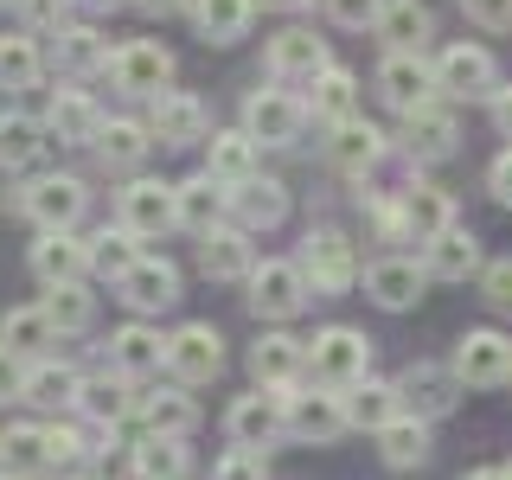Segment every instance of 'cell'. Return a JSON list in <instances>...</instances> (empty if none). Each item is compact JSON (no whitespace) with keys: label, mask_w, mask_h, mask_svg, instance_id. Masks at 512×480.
<instances>
[{"label":"cell","mask_w":512,"mask_h":480,"mask_svg":"<svg viewBox=\"0 0 512 480\" xmlns=\"http://www.w3.org/2000/svg\"><path fill=\"white\" fill-rule=\"evenodd\" d=\"M487 186H493V199H500V205H512V148H506L500 160H493V173H487Z\"/></svg>","instance_id":"55"},{"label":"cell","mask_w":512,"mask_h":480,"mask_svg":"<svg viewBox=\"0 0 512 480\" xmlns=\"http://www.w3.org/2000/svg\"><path fill=\"white\" fill-rule=\"evenodd\" d=\"M141 423H148V436H192V423H199V404L186 397V384H167V391H148L141 397Z\"/></svg>","instance_id":"32"},{"label":"cell","mask_w":512,"mask_h":480,"mask_svg":"<svg viewBox=\"0 0 512 480\" xmlns=\"http://www.w3.org/2000/svg\"><path fill=\"white\" fill-rule=\"evenodd\" d=\"M154 148V135H148V122H103V135H96V154H103V167H141V154Z\"/></svg>","instance_id":"44"},{"label":"cell","mask_w":512,"mask_h":480,"mask_svg":"<svg viewBox=\"0 0 512 480\" xmlns=\"http://www.w3.org/2000/svg\"><path fill=\"white\" fill-rule=\"evenodd\" d=\"M212 480H269V461L263 448H231V455L212 468Z\"/></svg>","instance_id":"49"},{"label":"cell","mask_w":512,"mask_h":480,"mask_svg":"<svg viewBox=\"0 0 512 480\" xmlns=\"http://www.w3.org/2000/svg\"><path fill=\"white\" fill-rule=\"evenodd\" d=\"M0 7H20V0H0Z\"/></svg>","instance_id":"62"},{"label":"cell","mask_w":512,"mask_h":480,"mask_svg":"<svg viewBox=\"0 0 512 480\" xmlns=\"http://www.w3.org/2000/svg\"><path fill=\"white\" fill-rule=\"evenodd\" d=\"M84 205H90V192H84V180H71V173H45V180H32L20 192V212L39 224V231H71V224L84 218Z\"/></svg>","instance_id":"5"},{"label":"cell","mask_w":512,"mask_h":480,"mask_svg":"<svg viewBox=\"0 0 512 480\" xmlns=\"http://www.w3.org/2000/svg\"><path fill=\"white\" fill-rule=\"evenodd\" d=\"M461 480H506V468H474V474H461Z\"/></svg>","instance_id":"58"},{"label":"cell","mask_w":512,"mask_h":480,"mask_svg":"<svg viewBox=\"0 0 512 480\" xmlns=\"http://www.w3.org/2000/svg\"><path fill=\"white\" fill-rule=\"evenodd\" d=\"M84 7H90V13H103V7H122V0H84Z\"/></svg>","instance_id":"59"},{"label":"cell","mask_w":512,"mask_h":480,"mask_svg":"<svg viewBox=\"0 0 512 480\" xmlns=\"http://www.w3.org/2000/svg\"><path fill=\"white\" fill-rule=\"evenodd\" d=\"M256 20V0H192V26H199L205 45H231L244 39Z\"/></svg>","instance_id":"34"},{"label":"cell","mask_w":512,"mask_h":480,"mask_svg":"<svg viewBox=\"0 0 512 480\" xmlns=\"http://www.w3.org/2000/svg\"><path fill=\"white\" fill-rule=\"evenodd\" d=\"M327 160L346 173V180H365V173H372L378 160H384V135H378L372 122H359V116H352V122H333Z\"/></svg>","instance_id":"18"},{"label":"cell","mask_w":512,"mask_h":480,"mask_svg":"<svg viewBox=\"0 0 512 480\" xmlns=\"http://www.w3.org/2000/svg\"><path fill=\"white\" fill-rule=\"evenodd\" d=\"M116 212H122V231L160 237L167 224H180V192L160 186V180H128V186L116 192Z\"/></svg>","instance_id":"11"},{"label":"cell","mask_w":512,"mask_h":480,"mask_svg":"<svg viewBox=\"0 0 512 480\" xmlns=\"http://www.w3.org/2000/svg\"><path fill=\"white\" fill-rule=\"evenodd\" d=\"M141 13H180V7H192V0H135Z\"/></svg>","instance_id":"57"},{"label":"cell","mask_w":512,"mask_h":480,"mask_svg":"<svg viewBox=\"0 0 512 480\" xmlns=\"http://www.w3.org/2000/svg\"><path fill=\"white\" fill-rule=\"evenodd\" d=\"M487 301H500V308H512V256L487 269Z\"/></svg>","instance_id":"54"},{"label":"cell","mask_w":512,"mask_h":480,"mask_svg":"<svg viewBox=\"0 0 512 480\" xmlns=\"http://www.w3.org/2000/svg\"><path fill=\"white\" fill-rule=\"evenodd\" d=\"M45 128H52L58 141H71V148H96V135H103V109H96L84 90H52Z\"/></svg>","instance_id":"21"},{"label":"cell","mask_w":512,"mask_h":480,"mask_svg":"<svg viewBox=\"0 0 512 480\" xmlns=\"http://www.w3.org/2000/svg\"><path fill=\"white\" fill-rule=\"evenodd\" d=\"M167 372L173 384H212L224 372V340L212 320H186L167 333Z\"/></svg>","instance_id":"2"},{"label":"cell","mask_w":512,"mask_h":480,"mask_svg":"<svg viewBox=\"0 0 512 480\" xmlns=\"http://www.w3.org/2000/svg\"><path fill=\"white\" fill-rule=\"evenodd\" d=\"M224 429H231V442L237 448H269L282 436V391H250V397H237L231 416H224Z\"/></svg>","instance_id":"14"},{"label":"cell","mask_w":512,"mask_h":480,"mask_svg":"<svg viewBox=\"0 0 512 480\" xmlns=\"http://www.w3.org/2000/svg\"><path fill=\"white\" fill-rule=\"evenodd\" d=\"M148 135L160 141V148H205V135H212V116H205L199 96L160 90V96H154V116H148Z\"/></svg>","instance_id":"9"},{"label":"cell","mask_w":512,"mask_h":480,"mask_svg":"<svg viewBox=\"0 0 512 480\" xmlns=\"http://www.w3.org/2000/svg\"><path fill=\"white\" fill-rule=\"evenodd\" d=\"M378 96L397 109V116L436 103V64H429L423 52H384V64H378Z\"/></svg>","instance_id":"8"},{"label":"cell","mask_w":512,"mask_h":480,"mask_svg":"<svg viewBox=\"0 0 512 480\" xmlns=\"http://www.w3.org/2000/svg\"><path fill=\"white\" fill-rule=\"evenodd\" d=\"M20 397H26V404H39V410H71L77 397H84V378H77L71 365H58V359H32Z\"/></svg>","instance_id":"30"},{"label":"cell","mask_w":512,"mask_h":480,"mask_svg":"<svg viewBox=\"0 0 512 480\" xmlns=\"http://www.w3.org/2000/svg\"><path fill=\"white\" fill-rule=\"evenodd\" d=\"M109 365H116L122 378H148L167 365V340H160L154 327H141V320H128V327L109 340Z\"/></svg>","instance_id":"27"},{"label":"cell","mask_w":512,"mask_h":480,"mask_svg":"<svg viewBox=\"0 0 512 480\" xmlns=\"http://www.w3.org/2000/svg\"><path fill=\"white\" fill-rule=\"evenodd\" d=\"M116 288H122V301L135 314H160V308H173V301H180V269H173L167 256H141V263L128 269Z\"/></svg>","instance_id":"15"},{"label":"cell","mask_w":512,"mask_h":480,"mask_svg":"<svg viewBox=\"0 0 512 480\" xmlns=\"http://www.w3.org/2000/svg\"><path fill=\"white\" fill-rule=\"evenodd\" d=\"M173 192H180V224L199 231V237H212L218 224L231 218V186H218L212 173H192V180H180Z\"/></svg>","instance_id":"19"},{"label":"cell","mask_w":512,"mask_h":480,"mask_svg":"<svg viewBox=\"0 0 512 480\" xmlns=\"http://www.w3.org/2000/svg\"><path fill=\"white\" fill-rule=\"evenodd\" d=\"M45 320H52L58 333H84L96 320V295H84V282H64V288H45Z\"/></svg>","instance_id":"47"},{"label":"cell","mask_w":512,"mask_h":480,"mask_svg":"<svg viewBox=\"0 0 512 480\" xmlns=\"http://www.w3.org/2000/svg\"><path fill=\"white\" fill-rule=\"evenodd\" d=\"M308 365H314L320 391H352V384H365V372H372V340L359 327H327L308 340Z\"/></svg>","instance_id":"1"},{"label":"cell","mask_w":512,"mask_h":480,"mask_svg":"<svg viewBox=\"0 0 512 480\" xmlns=\"http://www.w3.org/2000/svg\"><path fill=\"white\" fill-rule=\"evenodd\" d=\"M135 244H141V237L122 231V224H116V231H96V237H90V269H96V276H109V282H122L128 269L141 263Z\"/></svg>","instance_id":"46"},{"label":"cell","mask_w":512,"mask_h":480,"mask_svg":"<svg viewBox=\"0 0 512 480\" xmlns=\"http://www.w3.org/2000/svg\"><path fill=\"white\" fill-rule=\"evenodd\" d=\"M301 7H327V0H301Z\"/></svg>","instance_id":"61"},{"label":"cell","mask_w":512,"mask_h":480,"mask_svg":"<svg viewBox=\"0 0 512 480\" xmlns=\"http://www.w3.org/2000/svg\"><path fill=\"white\" fill-rule=\"evenodd\" d=\"M327 13H333L340 26H378L384 0H327Z\"/></svg>","instance_id":"52"},{"label":"cell","mask_w":512,"mask_h":480,"mask_svg":"<svg viewBox=\"0 0 512 480\" xmlns=\"http://www.w3.org/2000/svg\"><path fill=\"white\" fill-rule=\"evenodd\" d=\"M282 423H288V436H295V442H333L340 429H352L340 391H301V384H288V391H282Z\"/></svg>","instance_id":"6"},{"label":"cell","mask_w":512,"mask_h":480,"mask_svg":"<svg viewBox=\"0 0 512 480\" xmlns=\"http://www.w3.org/2000/svg\"><path fill=\"white\" fill-rule=\"evenodd\" d=\"M301 276H308V288H320V295H346V288L359 282L346 231H308L301 237Z\"/></svg>","instance_id":"7"},{"label":"cell","mask_w":512,"mask_h":480,"mask_svg":"<svg viewBox=\"0 0 512 480\" xmlns=\"http://www.w3.org/2000/svg\"><path fill=\"white\" fill-rule=\"evenodd\" d=\"M308 109L320 122H352V116H359V77L340 71V64H327V71L314 77V103Z\"/></svg>","instance_id":"40"},{"label":"cell","mask_w":512,"mask_h":480,"mask_svg":"<svg viewBox=\"0 0 512 480\" xmlns=\"http://www.w3.org/2000/svg\"><path fill=\"white\" fill-rule=\"evenodd\" d=\"M199 263H205V276H212V282H237V276H250V269H256V256H250V231H237V224H218V231L199 244Z\"/></svg>","instance_id":"31"},{"label":"cell","mask_w":512,"mask_h":480,"mask_svg":"<svg viewBox=\"0 0 512 480\" xmlns=\"http://www.w3.org/2000/svg\"><path fill=\"white\" fill-rule=\"evenodd\" d=\"M109 77H116V90L128 96H160L173 84V52L160 39H128L116 58H109Z\"/></svg>","instance_id":"10"},{"label":"cell","mask_w":512,"mask_h":480,"mask_svg":"<svg viewBox=\"0 0 512 480\" xmlns=\"http://www.w3.org/2000/svg\"><path fill=\"white\" fill-rule=\"evenodd\" d=\"M39 39H32V32H7V39H0V90H32L39 84Z\"/></svg>","instance_id":"45"},{"label":"cell","mask_w":512,"mask_h":480,"mask_svg":"<svg viewBox=\"0 0 512 480\" xmlns=\"http://www.w3.org/2000/svg\"><path fill=\"white\" fill-rule=\"evenodd\" d=\"M308 276H301V263H282V256H269V263L250 269V308L263 320H295L308 308Z\"/></svg>","instance_id":"3"},{"label":"cell","mask_w":512,"mask_h":480,"mask_svg":"<svg viewBox=\"0 0 512 480\" xmlns=\"http://www.w3.org/2000/svg\"><path fill=\"white\" fill-rule=\"evenodd\" d=\"M455 378L461 384H506L512 378V340L493 327H474L468 340L455 346Z\"/></svg>","instance_id":"13"},{"label":"cell","mask_w":512,"mask_h":480,"mask_svg":"<svg viewBox=\"0 0 512 480\" xmlns=\"http://www.w3.org/2000/svg\"><path fill=\"white\" fill-rule=\"evenodd\" d=\"M269 71L276 77H314L327 71V39H314L308 26H288V32H276V39H269Z\"/></svg>","instance_id":"24"},{"label":"cell","mask_w":512,"mask_h":480,"mask_svg":"<svg viewBox=\"0 0 512 480\" xmlns=\"http://www.w3.org/2000/svg\"><path fill=\"white\" fill-rule=\"evenodd\" d=\"M26 32H64L71 26V0H20Z\"/></svg>","instance_id":"48"},{"label":"cell","mask_w":512,"mask_h":480,"mask_svg":"<svg viewBox=\"0 0 512 480\" xmlns=\"http://www.w3.org/2000/svg\"><path fill=\"white\" fill-rule=\"evenodd\" d=\"M256 7H301V0H256Z\"/></svg>","instance_id":"60"},{"label":"cell","mask_w":512,"mask_h":480,"mask_svg":"<svg viewBox=\"0 0 512 480\" xmlns=\"http://www.w3.org/2000/svg\"><path fill=\"white\" fill-rule=\"evenodd\" d=\"M231 218H237V231H269V224H282L288 218V192L282 180H250L244 186H231Z\"/></svg>","instance_id":"23"},{"label":"cell","mask_w":512,"mask_h":480,"mask_svg":"<svg viewBox=\"0 0 512 480\" xmlns=\"http://www.w3.org/2000/svg\"><path fill=\"white\" fill-rule=\"evenodd\" d=\"M455 365H448V372H442V365H410V372L404 378H397V397H404V410L410 416H442L448 404H455Z\"/></svg>","instance_id":"25"},{"label":"cell","mask_w":512,"mask_h":480,"mask_svg":"<svg viewBox=\"0 0 512 480\" xmlns=\"http://www.w3.org/2000/svg\"><path fill=\"white\" fill-rule=\"evenodd\" d=\"M461 13H468L474 26H487V32H506L512 26V0H461Z\"/></svg>","instance_id":"51"},{"label":"cell","mask_w":512,"mask_h":480,"mask_svg":"<svg viewBox=\"0 0 512 480\" xmlns=\"http://www.w3.org/2000/svg\"><path fill=\"white\" fill-rule=\"evenodd\" d=\"M378 39L391 45V52H423V39H429V7H423V0H384Z\"/></svg>","instance_id":"39"},{"label":"cell","mask_w":512,"mask_h":480,"mask_svg":"<svg viewBox=\"0 0 512 480\" xmlns=\"http://www.w3.org/2000/svg\"><path fill=\"white\" fill-rule=\"evenodd\" d=\"M45 468H52V442H45V429L39 423H13L7 436H0V474L32 480V474H45Z\"/></svg>","instance_id":"33"},{"label":"cell","mask_w":512,"mask_h":480,"mask_svg":"<svg viewBox=\"0 0 512 480\" xmlns=\"http://www.w3.org/2000/svg\"><path fill=\"white\" fill-rule=\"evenodd\" d=\"M20 391H26V365H20V352L0 346V404H7V397H20Z\"/></svg>","instance_id":"53"},{"label":"cell","mask_w":512,"mask_h":480,"mask_svg":"<svg viewBox=\"0 0 512 480\" xmlns=\"http://www.w3.org/2000/svg\"><path fill=\"white\" fill-rule=\"evenodd\" d=\"M378 455L391 461V468H423L429 461V423L423 416H391V423L378 429Z\"/></svg>","instance_id":"38"},{"label":"cell","mask_w":512,"mask_h":480,"mask_svg":"<svg viewBox=\"0 0 512 480\" xmlns=\"http://www.w3.org/2000/svg\"><path fill=\"white\" fill-rule=\"evenodd\" d=\"M404 141H410L416 160H448V154H455V141H461V128H455V116H448L442 103H423V109H410V116H404Z\"/></svg>","instance_id":"26"},{"label":"cell","mask_w":512,"mask_h":480,"mask_svg":"<svg viewBox=\"0 0 512 480\" xmlns=\"http://www.w3.org/2000/svg\"><path fill=\"white\" fill-rule=\"evenodd\" d=\"M52 340H58V327L45 320V308H13L7 320H0V346L20 352V359H45Z\"/></svg>","instance_id":"41"},{"label":"cell","mask_w":512,"mask_h":480,"mask_svg":"<svg viewBox=\"0 0 512 480\" xmlns=\"http://www.w3.org/2000/svg\"><path fill=\"white\" fill-rule=\"evenodd\" d=\"M45 135H52V128H45L39 116L7 109V116H0V167H7V173H26L32 160L45 154Z\"/></svg>","instance_id":"36"},{"label":"cell","mask_w":512,"mask_h":480,"mask_svg":"<svg viewBox=\"0 0 512 480\" xmlns=\"http://www.w3.org/2000/svg\"><path fill=\"white\" fill-rule=\"evenodd\" d=\"M493 122H500L506 135H512V84H506V90H493Z\"/></svg>","instance_id":"56"},{"label":"cell","mask_w":512,"mask_h":480,"mask_svg":"<svg viewBox=\"0 0 512 480\" xmlns=\"http://www.w3.org/2000/svg\"><path fill=\"white\" fill-rule=\"evenodd\" d=\"M109 58H116V52L103 45V32H96V26H64V32H58V64H64L71 77L109 71Z\"/></svg>","instance_id":"43"},{"label":"cell","mask_w":512,"mask_h":480,"mask_svg":"<svg viewBox=\"0 0 512 480\" xmlns=\"http://www.w3.org/2000/svg\"><path fill=\"white\" fill-rule=\"evenodd\" d=\"M205 173H212L218 186H244L256 173V141L244 128H231V135H212L205 141Z\"/></svg>","instance_id":"37"},{"label":"cell","mask_w":512,"mask_h":480,"mask_svg":"<svg viewBox=\"0 0 512 480\" xmlns=\"http://www.w3.org/2000/svg\"><path fill=\"white\" fill-rule=\"evenodd\" d=\"M301 365H308V346L288 340V333H263V340L250 346V372L263 391H288V384L301 378Z\"/></svg>","instance_id":"22"},{"label":"cell","mask_w":512,"mask_h":480,"mask_svg":"<svg viewBox=\"0 0 512 480\" xmlns=\"http://www.w3.org/2000/svg\"><path fill=\"white\" fill-rule=\"evenodd\" d=\"M0 480H13V474H0Z\"/></svg>","instance_id":"64"},{"label":"cell","mask_w":512,"mask_h":480,"mask_svg":"<svg viewBox=\"0 0 512 480\" xmlns=\"http://www.w3.org/2000/svg\"><path fill=\"white\" fill-rule=\"evenodd\" d=\"M404 224H410V244H429V237H442L448 224H455V205H448V192L442 186H429V180H416L404 186Z\"/></svg>","instance_id":"29"},{"label":"cell","mask_w":512,"mask_h":480,"mask_svg":"<svg viewBox=\"0 0 512 480\" xmlns=\"http://www.w3.org/2000/svg\"><path fill=\"white\" fill-rule=\"evenodd\" d=\"M436 90L442 96H493L500 90V71H493V52L487 45H448L436 58Z\"/></svg>","instance_id":"12"},{"label":"cell","mask_w":512,"mask_h":480,"mask_svg":"<svg viewBox=\"0 0 512 480\" xmlns=\"http://www.w3.org/2000/svg\"><path fill=\"white\" fill-rule=\"evenodd\" d=\"M77 410H84L96 429H116V423H128V416L141 410V397H135V378H122V372L84 378V397H77Z\"/></svg>","instance_id":"20"},{"label":"cell","mask_w":512,"mask_h":480,"mask_svg":"<svg viewBox=\"0 0 512 480\" xmlns=\"http://www.w3.org/2000/svg\"><path fill=\"white\" fill-rule=\"evenodd\" d=\"M45 442H52V468H71V461L84 455V436H77L71 423H45Z\"/></svg>","instance_id":"50"},{"label":"cell","mask_w":512,"mask_h":480,"mask_svg":"<svg viewBox=\"0 0 512 480\" xmlns=\"http://www.w3.org/2000/svg\"><path fill=\"white\" fill-rule=\"evenodd\" d=\"M301 128H308V103L288 96V90H256L244 103V135L256 148H288Z\"/></svg>","instance_id":"4"},{"label":"cell","mask_w":512,"mask_h":480,"mask_svg":"<svg viewBox=\"0 0 512 480\" xmlns=\"http://www.w3.org/2000/svg\"><path fill=\"white\" fill-rule=\"evenodd\" d=\"M340 404H346V423H352V429H372V436L391 423V416H404V397H397V384H372V378L352 384V391H340Z\"/></svg>","instance_id":"35"},{"label":"cell","mask_w":512,"mask_h":480,"mask_svg":"<svg viewBox=\"0 0 512 480\" xmlns=\"http://www.w3.org/2000/svg\"><path fill=\"white\" fill-rule=\"evenodd\" d=\"M506 480H512V461H506Z\"/></svg>","instance_id":"63"},{"label":"cell","mask_w":512,"mask_h":480,"mask_svg":"<svg viewBox=\"0 0 512 480\" xmlns=\"http://www.w3.org/2000/svg\"><path fill=\"white\" fill-rule=\"evenodd\" d=\"M423 269H429V276H442V282H468L474 269H480V244H474V231L448 224L442 237H429V244H423Z\"/></svg>","instance_id":"28"},{"label":"cell","mask_w":512,"mask_h":480,"mask_svg":"<svg viewBox=\"0 0 512 480\" xmlns=\"http://www.w3.org/2000/svg\"><path fill=\"white\" fill-rule=\"evenodd\" d=\"M186 474H192L186 436H148L135 448V480H186Z\"/></svg>","instance_id":"42"},{"label":"cell","mask_w":512,"mask_h":480,"mask_svg":"<svg viewBox=\"0 0 512 480\" xmlns=\"http://www.w3.org/2000/svg\"><path fill=\"white\" fill-rule=\"evenodd\" d=\"M90 269V244L71 231H39V244H32V276L45 288H64V282H84Z\"/></svg>","instance_id":"17"},{"label":"cell","mask_w":512,"mask_h":480,"mask_svg":"<svg viewBox=\"0 0 512 480\" xmlns=\"http://www.w3.org/2000/svg\"><path fill=\"white\" fill-rule=\"evenodd\" d=\"M423 282H429V269L410 263V256H384V263L365 269V295H372L378 308H391V314L416 308V301H423Z\"/></svg>","instance_id":"16"}]
</instances>
